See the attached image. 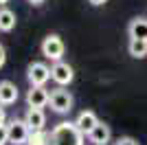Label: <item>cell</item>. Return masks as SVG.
Wrapping results in <instances>:
<instances>
[{"mask_svg":"<svg viewBox=\"0 0 147 145\" xmlns=\"http://www.w3.org/2000/svg\"><path fill=\"white\" fill-rule=\"evenodd\" d=\"M127 51L134 60H143L147 57V40H136V37H129V44H127Z\"/></svg>","mask_w":147,"mask_h":145,"instance_id":"cell-13","label":"cell"},{"mask_svg":"<svg viewBox=\"0 0 147 145\" xmlns=\"http://www.w3.org/2000/svg\"><path fill=\"white\" fill-rule=\"evenodd\" d=\"M31 86H46V81L51 79V66H46L44 62H33L26 70Z\"/></svg>","mask_w":147,"mask_h":145,"instance_id":"cell-6","label":"cell"},{"mask_svg":"<svg viewBox=\"0 0 147 145\" xmlns=\"http://www.w3.org/2000/svg\"><path fill=\"white\" fill-rule=\"evenodd\" d=\"M49 99L51 92L44 86H31V90L26 92V103L31 108H44V106H49Z\"/></svg>","mask_w":147,"mask_h":145,"instance_id":"cell-7","label":"cell"},{"mask_svg":"<svg viewBox=\"0 0 147 145\" xmlns=\"http://www.w3.org/2000/svg\"><path fill=\"white\" fill-rule=\"evenodd\" d=\"M75 123H77V125H79V130L88 136V134L92 132V127L99 123V119H97V115H94L92 110H84V112H79V115H77Z\"/></svg>","mask_w":147,"mask_h":145,"instance_id":"cell-10","label":"cell"},{"mask_svg":"<svg viewBox=\"0 0 147 145\" xmlns=\"http://www.w3.org/2000/svg\"><path fill=\"white\" fill-rule=\"evenodd\" d=\"M88 139H90V143H94V145H108V143H110V139H112L110 125H105V123L99 121L97 125L92 127V132L88 134Z\"/></svg>","mask_w":147,"mask_h":145,"instance_id":"cell-8","label":"cell"},{"mask_svg":"<svg viewBox=\"0 0 147 145\" xmlns=\"http://www.w3.org/2000/svg\"><path fill=\"white\" fill-rule=\"evenodd\" d=\"M5 62H7V51H5V46L0 44V68L5 66Z\"/></svg>","mask_w":147,"mask_h":145,"instance_id":"cell-18","label":"cell"},{"mask_svg":"<svg viewBox=\"0 0 147 145\" xmlns=\"http://www.w3.org/2000/svg\"><path fill=\"white\" fill-rule=\"evenodd\" d=\"M16 29V13L11 11V9H7V7H2L0 9V31L2 33H9V31Z\"/></svg>","mask_w":147,"mask_h":145,"instance_id":"cell-14","label":"cell"},{"mask_svg":"<svg viewBox=\"0 0 147 145\" xmlns=\"http://www.w3.org/2000/svg\"><path fill=\"white\" fill-rule=\"evenodd\" d=\"M24 121H26V125L31 127V132L33 130H44V125H46V117H44V110L42 108H31L26 110V115H24Z\"/></svg>","mask_w":147,"mask_h":145,"instance_id":"cell-9","label":"cell"},{"mask_svg":"<svg viewBox=\"0 0 147 145\" xmlns=\"http://www.w3.org/2000/svg\"><path fill=\"white\" fill-rule=\"evenodd\" d=\"M64 51H66L64 40H61L59 35H55V33H51V35H46V37L42 40V55L46 57V60L59 62L61 55H64Z\"/></svg>","mask_w":147,"mask_h":145,"instance_id":"cell-3","label":"cell"},{"mask_svg":"<svg viewBox=\"0 0 147 145\" xmlns=\"http://www.w3.org/2000/svg\"><path fill=\"white\" fill-rule=\"evenodd\" d=\"M114 145H138V141H134L132 136H121Z\"/></svg>","mask_w":147,"mask_h":145,"instance_id":"cell-17","label":"cell"},{"mask_svg":"<svg viewBox=\"0 0 147 145\" xmlns=\"http://www.w3.org/2000/svg\"><path fill=\"white\" fill-rule=\"evenodd\" d=\"M7 2H9V0H0V7H5V5H7Z\"/></svg>","mask_w":147,"mask_h":145,"instance_id":"cell-22","label":"cell"},{"mask_svg":"<svg viewBox=\"0 0 147 145\" xmlns=\"http://www.w3.org/2000/svg\"><path fill=\"white\" fill-rule=\"evenodd\" d=\"M26 145H53V143H51V134H46L44 130H33Z\"/></svg>","mask_w":147,"mask_h":145,"instance_id":"cell-15","label":"cell"},{"mask_svg":"<svg viewBox=\"0 0 147 145\" xmlns=\"http://www.w3.org/2000/svg\"><path fill=\"white\" fill-rule=\"evenodd\" d=\"M18 101V88L11 81H0V103L2 106H13Z\"/></svg>","mask_w":147,"mask_h":145,"instance_id":"cell-11","label":"cell"},{"mask_svg":"<svg viewBox=\"0 0 147 145\" xmlns=\"http://www.w3.org/2000/svg\"><path fill=\"white\" fill-rule=\"evenodd\" d=\"M29 2H31V5H42L44 0H29Z\"/></svg>","mask_w":147,"mask_h":145,"instance_id":"cell-21","label":"cell"},{"mask_svg":"<svg viewBox=\"0 0 147 145\" xmlns=\"http://www.w3.org/2000/svg\"><path fill=\"white\" fill-rule=\"evenodd\" d=\"M127 33L136 40H147V18H134L127 26Z\"/></svg>","mask_w":147,"mask_h":145,"instance_id":"cell-12","label":"cell"},{"mask_svg":"<svg viewBox=\"0 0 147 145\" xmlns=\"http://www.w3.org/2000/svg\"><path fill=\"white\" fill-rule=\"evenodd\" d=\"M88 2H90L92 7H103L105 2H108V0H88Z\"/></svg>","mask_w":147,"mask_h":145,"instance_id":"cell-20","label":"cell"},{"mask_svg":"<svg viewBox=\"0 0 147 145\" xmlns=\"http://www.w3.org/2000/svg\"><path fill=\"white\" fill-rule=\"evenodd\" d=\"M7 121V115H5V108H2V103H0V125H5Z\"/></svg>","mask_w":147,"mask_h":145,"instance_id":"cell-19","label":"cell"},{"mask_svg":"<svg viewBox=\"0 0 147 145\" xmlns=\"http://www.w3.org/2000/svg\"><path fill=\"white\" fill-rule=\"evenodd\" d=\"M53 145H86V134L79 130L75 121H61L51 132Z\"/></svg>","mask_w":147,"mask_h":145,"instance_id":"cell-1","label":"cell"},{"mask_svg":"<svg viewBox=\"0 0 147 145\" xmlns=\"http://www.w3.org/2000/svg\"><path fill=\"white\" fill-rule=\"evenodd\" d=\"M49 106L57 115H68V112L73 110V95L68 90H64V86H59V88H55V90L51 92Z\"/></svg>","mask_w":147,"mask_h":145,"instance_id":"cell-2","label":"cell"},{"mask_svg":"<svg viewBox=\"0 0 147 145\" xmlns=\"http://www.w3.org/2000/svg\"><path fill=\"white\" fill-rule=\"evenodd\" d=\"M51 79L57 86H68L75 79V70H73L70 64H66V62H61V60L53 62V66H51Z\"/></svg>","mask_w":147,"mask_h":145,"instance_id":"cell-5","label":"cell"},{"mask_svg":"<svg viewBox=\"0 0 147 145\" xmlns=\"http://www.w3.org/2000/svg\"><path fill=\"white\" fill-rule=\"evenodd\" d=\"M7 127H9V143L11 145H26V141L31 136V127L26 125L24 119H13Z\"/></svg>","mask_w":147,"mask_h":145,"instance_id":"cell-4","label":"cell"},{"mask_svg":"<svg viewBox=\"0 0 147 145\" xmlns=\"http://www.w3.org/2000/svg\"><path fill=\"white\" fill-rule=\"evenodd\" d=\"M7 143H9V127L0 125V145H7Z\"/></svg>","mask_w":147,"mask_h":145,"instance_id":"cell-16","label":"cell"}]
</instances>
